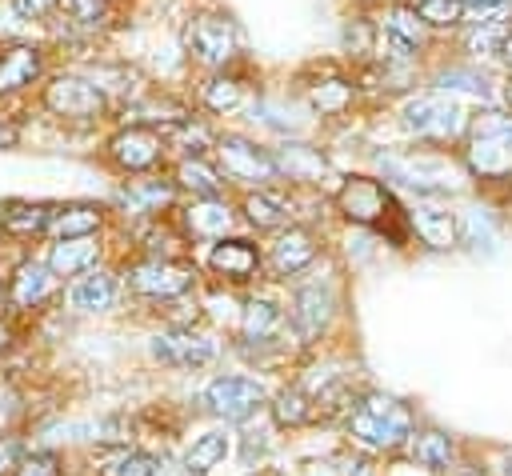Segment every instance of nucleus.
Returning a JSON list of instances; mask_svg holds the SVG:
<instances>
[{"instance_id":"nucleus-1","label":"nucleus","mask_w":512,"mask_h":476,"mask_svg":"<svg viewBox=\"0 0 512 476\" xmlns=\"http://www.w3.org/2000/svg\"><path fill=\"white\" fill-rule=\"evenodd\" d=\"M416 420L404 400L388 392H364L348 404V436L368 452H396L408 444Z\"/></svg>"},{"instance_id":"nucleus-2","label":"nucleus","mask_w":512,"mask_h":476,"mask_svg":"<svg viewBox=\"0 0 512 476\" xmlns=\"http://www.w3.org/2000/svg\"><path fill=\"white\" fill-rule=\"evenodd\" d=\"M464 168L476 180H504L512 176V112H480L464 128Z\"/></svg>"},{"instance_id":"nucleus-3","label":"nucleus","mask_w":512,"mask_h":476,"mask_svg":"<svg viewBox=\"0 0 512 476\" xmlns=\"http://www.w3.org/2000/svg\"><path fill=\"white\" fill-rule=\"evenodd\" d=\"M400 124H404L416 140L448 144V140H460V136H464L468 112H464L460 100H452L444 88H432V92H416V96L404 100Z\"/></svg>"},{"instance_id":"nucleus-4","label":"nucleus","mask_w":512,"mask_h":476,"mask_svg":"<svg viewBox=\"0 0 512 476\" xmlns=\"http://www.w3.org/2000/svg\"><path fill=\"white\" fill-rule=\"evenodd\" d=\"M384 180H396L404 188H416V196H440V192H452L456 188V164L448 156H436V152H388V156H376Z\"/></svg>"},{"instance_id":"nucleus-5","label":"nucleus","mask_w":512,"mask_h":476,"mask_svg":"<svg viewBox=\"0 0 512 476\" xmlns=\"http://www.w3.org/2000/svg\"><path fill=\"white\" fill-rule=\"evenodd\" d=\"M336 208L344 212V220H352L360 228H376V232H384L396 216H404V208L392 200L388 184L376 176H344V184L336 188Z\"/></svg>"},{"instance_id":"nucleus-6","label":"nucleus","mask_w":512,"mask_h":476,"mask_svg":"<svg viewBox=\"0 0 512 476\" xmlns=\"http://www.w3.org/2000/svg\"><path fill=\"white\" fill-rule=\"evenodd\" d=\"M124 284L148 300H180L184 292L196 288V264L172 256H144L124 268Z\"/></svg>"},{"instance_id":"nucleus-7","label":"nucleus","mask_w":512,"mask_h":476,"mask_svg":"<svg viewBox=\"0 0 512 476\" xmlns=\"http://www.w3.org/2000/svg\"><path fill=\"white\" fill-rule=\"evenodd\" d=\"M216 156H220V168H224V176H232V180H240V184H256V188H268V184L280 176V168H276V156H272L268 148L252 144L248 136H232V132L216 136Z\"/></svg>"},{"instance_id":"nucleus-8","label":"nucleus","mask_w":512,"mask_h":476,"mask_svg":"<svg viewBox=\"0 0 512 476\" xmlns=\"http://www.w3.org/2000/svg\"><path fill=\"white\" fill-rule=\"evenodd\" d=\"M44 108H48L52 116H60V120H80V124H88V120H100V116H104V92H100L92 80H84V76L60 72V76H52L48 88H44Z\"/></svg>"},{"instance_id":"nucleus-9","label":"nucleus","mask_w":512,"mask_h":476,"mask_svg":"<svg viewBox=\"0 0 512 476\" xmlns=\"http://www.w3.org/2000/svg\"><path fill=\"white\" fill-rule=\"evenodd\" d=\"M332 316H336V288H332V280L312 276V280H300V284L292 288L288 320H292V328H296V336H300L304 344L316 340V336L332 324Z\"/></svg>"},{"instance_id":"nucleus-10","label":"nucleus","mask_w":512,"mask_h":476,"mask_svg":"<svg viewBox=\"0 0 512 476\" xmlns=\"http://www.w3.org/2000/svg\"><path fill=\"white\" fill-rule=\"evenodd\" d=\"M204 404L220 420H248L252 412H260L268 404V392L260 380L228 372V376H212L204 384Z\"/></svg>"},{"instance_id":"nucleus-11","label":"nucleus","mask_w":512,"mask_h":476,"mask_svg":"<svg viewBox=\"0 0 512 476\" xmlns=\"http://www.w3.org/2000/svg\"><path fill=\"white\" fill-rule=\"evenodd\" d=\"M108 156L120 172L128 176H140V172H152L160 160H164V136L160 128H148V124H128L120 128L112 140H108Z\"/></svg>"},{"instance_id":"nucleus-12","label":"nucleus","mask_w":512,"mask_h":476,"mask_svg":"<svg viewBox=\"0 0 512 476\" xmlns=\"http://www.w3.org/2000/svg\"><path fill=\"white\" fill-rule=\"evenodd\" d=\"M152 360H160L164 368H180V372H196L208 368L216 360V344L192 328H172V332H156L148 340Z\"/></svg>"},{"instance_id":"nucleus-13","label":"nucleus","mask_w":512,"mask_h":476,"mask_svg":"<svg viewBox=\"0 0 512 476\" xmlns=\"http://www.w3.org/2000/svg\"><path fill=\"white\" fill-rule=\"evenodd\" d=\"M236 44H240V36H236L232 20H224V16H200L188 28V52L204 68H224L236 56Z\"/></svg>"},{"instance_id":"nucleus-14","label":"nucleus","mask_w":512,"mask_h":476,"mask_svg":"<svg viewBox=\"0 0 512 476\" xmlns=\"http://www.w3.org/2000/svg\"><path fill=\"white\" fill-rule=\"evenodd\" d=\"M320 256V244H316V232L304 228V224H288L276 232V240L268 244V268L276 276H300L312 268V260Z\"/></svg>"},{"instance_id":"nucleus-15","label":"nucleus","mask_w":512,"mask_h":476,"mask_svg":"<svg viewBox=\"0 0 512 476\" xmlns=\"http://www.w3.org/2000/svg\"><path fill=\"white\" fill-rule=\"evenodd\" d=\"M260 264H264V252H260L252 240H244V236H220V240H212L208 268H212L220 280H228V284H248V280H256Z\"/></svg>"},{"instance_id":"nucleus-16","label":"nucleus","mask_w":512,"mask_h":476,"mask_svg":"<svg viewBox=\"0 0 512 476\" xmlns=\"http://www.w3.org/2000/svg\"><path fill=\"white\" fill-rule=\"evenodd\" d=\"M408 228L432 248V252H452L460 244V224L448 208L440 204H428V200H416L408 208Z\"/></svg>"},{"instance_id":"nucleus-17","label":"nucleus","mask_w":512,"mask_h":476,"mask_svg":"<svg viewBox=\"0 0 512 476\" xmlns=\"http://www.w3.org/2000/svg\"><path fill=\"white\" fill-rule=\"evenodd\" d=\"M52 280H56V272L44 260H20L4 284V296L12 308H36L52 296Z\"/></svg>"},{"instance_id":"nucleus-18","label":"nucleus","mask_w":512,"mask_h":476,"mask_svg":"<svg viewBox=\"0 0 512 476\" xmlns=\"http://www.w3.org/2000/svg\"><path fill=\"white\" fill-rule=\"evenodd\" d=\"M44 72V52L36 44H12L0 52V96H12L28 84H36Z\"/></svg>"},{"instance_id":"nucleus-19","label":"nucleus","mask_w":512,"mask_h":476,"mask_svg":"<svg viewBox=\"0 0 512 476\" xmlns=\"http://www.w3.org/2000/svg\"><path fill=\"white\" fill-rule=\"evenodd\" d=\"M100 224H104V208H100V204H88V200L52 204V216H48L44 236H52V240H64V236H92V232H100Z\"/></svg>"},{"instance_id":"nucleus-20","label":"nucleus","mask_w":512,"mask_h":476,"mask_svg":"<svg viewBox=\"0 0 512 476\" xmlns=\"http://www.w3.org/2000/svg\"><path fill=\"white\" fill-rule=\"evenodd\" d=\"M96 260H100V236L92 232V236H64V240H56L48 248V260L44 264L56 276H80V272L96 268Z\"/></svg>"},{"instance_id":"nucleus-21","label":"nucleus","mask_w":512,"mask_h":476,"mask_svg":"<svg viewBox=\"0 0 512 476\" xmlns=\"http://www.w3.org/2000/svg\"><path fill=\"white\" fill-rule=\"evenodd\" d=\"M116 292H120V284H116L112 272L88 268V272H80V280L72 284L68 304H72L76 312H108V308L116 304Z\"/></svg>"},{"instance_id":"nucleus-22","label":"nucleus","mask_w":512,"mask_h":476,"mask_svg":"<svg viewBox=\"0 0 512 476\" xmlns=\"http://www.w3.org/2000/svg\"><path fill=\"white\" fill-rule=\"evenodd\" d=\"M240 208H244V220L252 228H264V232H280L292 224V204L272 188H252Z\"/></svg>"},{"instance_id":"nucleus-23","label":"nucleus","mask_w":512,"mask_h":476,"mask_svg":"<svg viewBox=\"0 0 512 476\" xmlns=\"http://www.w3.org/2000/svg\"><path fill=\"white\" fill-rule=\"evenodd\" d=\"M280 328H284V308L276 304V300H268V296H252L248 304H244V316H240V332H244V340L248 344H272L276 336H280Z\"/></svg>"},{"instance_id":"nucleus-24","label":"nucleus","mask_w":512,"mask_h":476,"mask_svg":"<svg viewBox=\"0 0 512 476\" xmlns=\"http://www.w3.org/2000/svg\"><path fill=\"white\" fill-rule=\"evenodd\" d=\"M404 448H408V460H416V464H424L432 472H444L456 460V440L448 432H440V428H412Z\"/></svg>"},{"instance_id":"nucleus-25","label":"nucleus","mask_w":512,"mask_h":476,"mask_svg":"<svg viewBox=\"0 0 512 476\" xmlns=\"http://www.w3.org/2000/svg\"><path fill=\"white\" fill-rule=\"evenodd\" d=\"M48 216H52V204H44V200H8L0 208V228L8 236L28 240V236H44Z\"/></svg>"},{"instance_id":"nucleus-26","label":"nucleus","mask_w":512,"mask_h":476,"mask_svg":"<svg viewBox=\"0 0 512 476\" xmlns=\"http://www.w3.org/2000/svg\"><path fill=\"white\" fill-rule=\"evenodd\" d=\"M424 32H428V24L416 16V4L412 8L408 4H392L384 12V36H388L392 48H400V56H412L424 44Z\"/></svg>"},{"instance_id":"nucleus-27","label":"nucleus","mask_w":512,"mask_h":476,"mask_svg":"<svg viewBox=\"0 0 512 476\" xmlns=\"http://www.w3.org/2000/svg\"><path fill=\"white\" fill-rule=\"evenodd\" d=\"M228 456H232V436H228L224 428H212V432H200V436L188 444L184 468H188L192 476H208V472L220 468Z\"/></svg>"},{"instance_id":"nucleus-28","label":"nucleus","mask_w":512,"mask_h":476,"mask_svg":"<svg viewBox=\"0 0 512 476\" xmlns=\"http://www.w3.org/2000/svg\"><path fill=\"white\" fill-rule=\"evenodd\" d=\"M120 200L136 212V216H156L160 208H168L172 200H176V184H168V180H128L124 184V192H120Z\"/></svg>"},{"instance_id":"nucleus-29","label":"nucleus","mask_w":512,"mask_h":476,"mask_svg":"<svg viewBox=\"0 0 512 476\" xmlns=\"http://www.w3.org/2000/svg\"><path fill=\"white\" fill-rule=\"evenodd\" d=\"M232 208L220 200V196H208V200H196L192 208H188V228H192V236H200V240H220V236H228V228H232Z\"/></svg>"},{"instance_id":"nucleus-30","label":"nucleus","mask_w":512,"mask_h":476,"mask_svg":"<svg viewBox=\"0 0 512 476\" xmlns=\"http://www.w3.org/2000/svg\"><path fill=\"white\" fill-rule=\"evenodd\" d=\"M176 188L192 192L196 200H208V196H220L224 192V180H220V172L204 156H184L176 164Z\"/></svg>"},{"instance_id":"nucleus-31","label":"nucleus","mask_w":512,"mask_h":476,"mask_svg":"<svg viewBox=\"0 0 512 476\" xmlns=\"http://www.w3.org/2000/svg\"><path fill=\"white\" fill-rule=\"evenodd\" d=\"M312 412H316V400L300 384H288V388H280L272 396V420H276V428H304L312 420Z\"/></svg>"},{"instance_id":"nucleus-32","label":"nucleus","mask_w":512,"mask_h":476,"mask_svg":"<svg viewBox=\"0 0 512 476\" xmlns=\"http://www.w3.org/2000/svg\"><path fill=\"white\" fill-rule=\"evenodd\" d=\"M160 136H164V148H180L184 156H204L208 144H216V140L208 136V128H204L200 120H192V116L168 120V124L160 128Z\"/></svg>"},{"instance_id":"nucleus-33","label":"nucleus","mask_w":512,"mask_h":476,"mask_svg":"<svg viewBox=\"0 0 512 476\" xmlns=\"http://www.w3.org/2000/svg\"><path fill=\"white\" fill-rule=\"evenodd\" d=\"M272 156H276L280 176L288 172V180H320V172H324V156L308 144H284Z\"/></svg>"},{"instance_id":"nucleus-34","label":"nucleus","mask_w":512,"mask_h":476,"mask_svg":"<svg viewBox=\"0 0 512 476\" xmlns=\"http://www.w3.org/2000/svg\"><path fill=\"white\" fill-rule=\"evenodd\" d=\"M352 96H356V88L348 80H320L308 88V108L320 116H340L352 104Z\"/></svg>"},{"instance_id":"nucleus-35","label":"nucleus","mask_w":512,"mask_h":476,"mask_svg":"<svg viewBox=\"0 0 512 476\" xmlns=\"http://www.w3.org/2000/svg\"><path fill=\"white\" fill-rule=\"evenodd\" d=\"M436 88H444V92H472V96H480V100H492V80H488L484 72L460 68V64L440 68V72H436Z\"/></svg>"},{"instance_id":"nucleus-36","label":"nucleus","mask_w":512,"mask_h":476,"mask_svg":"<svg viewBox=\"0 0 512 476\" xmlns=\"http://www.w3.org/2000/svg\"><path fill=\"white\" fill-rule=\"evenodd\" d=\"M160 460L152 452H136V448H120L116 456H108L100 464V476H156Z\"/></svg>"},{"instance_id":"nucleus-37","label":"nucleus","mask_w":512,"mask_h":476,"mask_svg":"<svg viewBox=\"0 0 512 476\" xmlns=\"http://www.w3.org/2000/svg\"><path fill=\"white\" fill-rule=\"evenodd\" d=\"M416 16L428 28H460L468 20V4L464 0H416Z\"/></svg>"},{"instance_id":"nucleus-38","label":"nucleus","mask_w":512,"mask_h":476,"mask_svg":"<svg viewBox=\"0 0 512 476\" xmlns=\"http://www.w3.org/2000/svg\"><path fill=\"white\" fill-rule=\"evenodd\" d=\"M240 100H244V88L232 76H212L204 84V104L212 112H232V108H240Z\"/></svg>"},{"instance_id":"nucleus-39","label":"nucleus","mask_w":512,"mask_h":476,"mask_svg":"<svg viewBox=\"0 0 512 476\" xmlns=\"http://www.w3.org/2000/svg\"><path fill=\"white\" fill-rule=\"evenodd\" d=\"M8 476H64V460L48 448H36V452H20L16 468Z\"/></svg>"},{"instance_id":"nucleus-40","label":"nucleus","mask_w":512,"mask_h":476,"mask_svg":"<svg viewBox=\"0 0 512 476\" xmlns=\"http://www.w3.org/2000/svg\"><path fill=\"white\" fill-rule=\"evenodd\" d=\"M456 224H460V244H472V248H480V240L492 244V216H488V208H468Z\"/></svg>"},{"instance_id":"nucleus-41","label":"nucleus","mask_w":512,"mask_h":476,"mask_svg":"<svg viewBox=\"0 0 512 476\" xmlns=\"http://www.w3.org/2000/svg\"><path fill=\"white\" fill-rule=\"evenodd\" d=\"M56 8H64V16H68L72 24L96 28V24L104 20V12H108V0H60Z\"/></svg>"},{"instance_id":"nucleus-42","label":"nucleus","mask_w":512,"mask_h":476,"mask_svg":"<svg viewBox=\"0 0 512 476\" xmlns=\"http://www.w3.org/2000/svg\"><path fill=\"white\" fill-rule=\"evenodd\" d=\"M56 4H60V0H12V8H16L20 20H44Z\"/></svg>"},{"instance_id":"nucleus-43","label":"nucleus","mask_w":512,"mask_h":476,"mask_svg":"<svg viewBox=\"0 0 512 476\" xmlns=\"http://www.w3.org/2000/svg\"><path fill=\"white\" fill-rule=\"evenodd\" d=\"M20 452H24V448H20V440L4 432V436H0V476H8V472L16 468V460H20Z\"/></svg>"},{"instance_id":"nucleus-44","label":"nucleus","mask_w":512,"mask_h":476,"mask_svg":"<svg viewBox=\"0 0 512 476\" xmlns=\"http://www.w3.org/2000/svg\"><path fill=\"white\" fill-rule=\"evenodd\" d=\"M388 476H432V468H424V464L408 460V464H392V468H388Z\"/></svg>"},{"instance_id":"nucleus-45","label":"nucleus","mask_w":512,"mask_h":476,"mask_svg":"<svg viewBox=\"0 0 512 476\" xmlns=\"http://www.w3.org/2000/svg\"><path fill=\"white\" fill-rule=\"evenodd\" d=\"M16 140H20V128L12 120H0V148H16Z\"/></svg>"},{"instance_id":"nucleus-46","label":"nucleus","mask_w":512,"mask_h":476,"mask_svg":"<svg viewBox=\"0 0 512 476\" xmlns=\"http://www.w3.org/2000/svg\"><path fill=\"white\" fill-rule=\"evenodd\" d=\"M500 60L512 68V28H508V36H504V44H500Z\"/></svg>"},{"instance_id":"nucleus-47","label":"nucleus","mask_w":512,"mask_h":476,"mask_svg":"<svg viewBox=\"0 0 512 476\" xmlns=\"http://www.w3.org/2000/svg\"><path fill=\"white\" fill-rule=\"evenodd\" d=\"M468 8H492V4H508V0H464Z\"/></svg>"},{"instance_id":"nucleus-48","label":"nucleus","mask_w":512,"mask_h":476,"mask_svg":"<svg viewBox=\"0 0 512 476\" xmlns=\"http://www.w3.org/2000/svg\"><path fill=\"white\" fill-rule=\"evenodd\" d=\"M156 476H192V472H188V468H184V464H180V468H160V472H156Z\"/></svg>"},{"instance_id":"nucleus-49","label":"nucleus","mask_w":512,"mask_h":476,"mask_svg":"<svg viewBox=\"0 0 512 476\" xmlns=\"http://www.w3.org/2000/svg\"><path fill=\"white\" fill-rule=\"evenodd\" d=\"M8 340H12V328H8V324H0V348H8Z\"/></svg>"},{"instance_id":"nucleus-50","label":"nucleus","mask_w":512,"mask_h":476,"mask_svg":"<svg viewBox=\"0 0 512 476\" xmlns=\"http://www.w3.org/2000/svg\"><path fill=\"white\" fill-rule=\"evenodd\" d=\"M504 100H508V108H512V76H508V84H504Z\"/></svg>"},{"instance_id":"nucleus-51","label":"nucleus","mask_w":512,"mask_h":476,"mask_svg":"<svg viewBox=\"0 0 512 476\" xmlns=\"http://www.w3.org/2000/svg\"><path fill=\"white\" fill-rule=\"evenodd\" d=\"M460 476H488V472H480V468H468V472H460Z\"/></svg>"},{"instance_id":"nucleus-52","label":"nucleus","mask_w":512,"mask_h":476,"mask_svg":"<svg viewBox=\"0 0 512 476\" xmlns=\"http://www.w3.org/2000/svg\"><path fill=\"white\" fill-rule=\"evenodd\" d=\"M504 476H512V456H508V460H504Z\"/></svg>"}]
</instances>
